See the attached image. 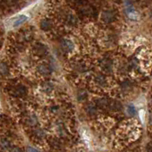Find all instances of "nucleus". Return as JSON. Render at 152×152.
<instances>
[{
    "label": "nucleus",
    "mask_w": 152,
    "mask_h": 152,
    "mask_svg": "<svg viewBox=\"0 0 152 152\" xmlns=\"http://www.w3.org/2000/svg\"><path fill=\"white\" fill-rule=\"evenodd\" d=\"M12 95L17 97H22L25 96L27 93L26 88L23 86H14L12 90Z\"/></svg>",
    "instance_id": "2"
},
{
    "label": "nucleus",
    "mask_w": 152,
    "mask_h": 152,
    "mask_svg": "<svg viewBox=\"0 0 152 152\" xmlns=\"http://www.w3.org/2000/svg\"><path fill=\"white\" fill-rule=\"evenodd\" d=\"M96 82L99 85H101V86H104V85L106 84V79L104 78V77L102 76H98L96 77Z\"/></svg>",
    "instance_id": "15"
},
{
    "label": "nucleus",
    "mask_w": 152,
    "mask_h": 152,
    "mask_svg": "<svg viewBox=\"0 0 152 152\" xmlns=\"http://www.w3.org/2000/svg\"><path fill=\"white\" fill-rule=\"evenodd\" d=\"M61 49L64 52H70L73 49V44L68 39H64L61 42Z\"/></svg>",
    "instance_id": "3"
},
{
    "label": "nucleus",
    "mask_w": 152,
    "mask_h": 152,
    "mask_svg": "<svg viewBox=\"0 0 152 152\" xmlns=\"http://www.w3.org/2000/svg\"><path fill=\"white\" fill-rule=\"evenodd\" d=\"M51 89H52V86H50L49 83H46V84L44 86V90H45V91H46V92L50 91V90H51Z\"/></svg>",
    "instance_id": "20"
},
{
    "label": "nucleus",
    "mask_w": 152,
    "mask_h": 152,
    "mask_svg": "<svg viewBox=\"0 0 152 152\" xmlns=\"http://www.w3.org/2000/svg\"><path fill=\"white\" fill-rule=\"evenodd\" d=\"M127 112L130 115L133 116L134 115L136 114V110H135V108L133 106H129L127 108Z\"/></svg>",
    "instance_id": "18"
},
{
    "label": "nucleus",
    "mask_w": 152,
    "mask_h": 152,
    "mask_svg": "<svg viewBox=\"0 0 152 152\" xmlns=\"http://www.w3.org/2000/svg\"><path fill=\"white\" fill-rule=\"evenodd\" d=\"M27 20V17L24 15H18L17 17L12 18L11 19V27L12 28H16L18 27L19 25L23 24L24 22Z\"/></svg>",
    "instance_id": "1"
},
{
    "label": "nucleus",
    "mask_w": 152,
    "mask_h": 152,
    "mask_svg": "<svg viewBox=\"0 0 152 152\" xmlns=\"http://www.w3.org/2000/svg\"><path fill=\"white\" fill-rule=\"evenodd\" d=\"M66 21L70 25H74L77 22V19H76V18L73 15H69L67 16V18H66Z\"/></svg>",
    "instance_id": "16"
},
{
    "label": "nucleus",
    "mask_w": 152,
    "mask_h": 152,
    "mask_svg": "<svg viewBox=\"0 0 152 152\" xmlns=\"http://www.w3.org/2000/svg\"><path fill=\"white\" fill-rule=\"evenodd\" d=\"M86 112L89 115H95L97 112V108L96 106L93 105V104H90L86 106Z\"/></svg>",
    "instance_id": "12"
},
{
    "label": "nucleus",
    "mask_w": 152,
    "mask_h": 152,
    "mask_svg": "<svg viewBox=\"0 0 152 152\" xmlns=\"http://www.w3.org/2000/svg\"><path fill=\"white\" fill-rule=\"evenodd\" d=\"M146 149L148 152H152V141L151 142H150V143L148 144Z\"/></svg>",
    "instance_id": "22"
},
{
    "label": "nucleus",
    "mask_w": 152,
    "mask_h": 152,
    "mask_svg": "<svg viewBox=\"0 0 152 152\" xmlns=\"http://www.w3.org/2000/svg\"><path fill=\"white\" fill-rule=\"evenodd\" d=\"M150 124L152 126V116H151V118H150Z\"/></svg>",
    "instance_id": "26"
},
{
    "label": "nucleus",
    "mask_w": 152,
    "mask_h": 152,
    "mask_svg": "<svg viewBox=\"0 0 152 152\" xmlns=\"http://www.w3.org/2000/svg\"><path fill=\"white\" fill-rule=\"evenodd\" d=\"M102 19L106 23H111L115 19V14L112 11H105L102 14Z\"/></svg>",
    "instance_id": "4"
},
{
    "label": "nucleus",
    "mask_w": 152,
    "mask_h": 152,
    "mask_svg": "<svg viewBox=\"0 0 152 152\" xmlns=\"http://www.w3.org/2000/svg\"><path fill=\"white\" fill-rule=\"evenodd\" d=\"M70 2H71L72 3H80L81 2V0H70Z\"/></svg>",
    "instance_id": "24"
},
{
    "label": "nucleus",
    "mask_w": 152,
    "mask_h": 152,
    "mask_svg": "<svg viewBox=\"0 0 152 152\" xmlns=\"http://www.w3.org/2000/svg\"><path fill=\"white\" fill-rule=\"evenodd\" d=\"M27 152H40L39 151H38L37 149L34 148H31V147H29L27 149Z\"/></svg>",
    "instance_id": "23"
},
{
    "label": "nucleus",
    "mask_w": 152,
    "mask_h": 152,
    "mask_svg": "<svg viewBox=\"0 0 152 152\" xmlns=\"http://www.w3.org/2000/svg\"><path fill=\"white\" fill-rule=\"evenodd\" d=\"M9 66L6 63L1 62L0 63V75L6 76L9 73Z\"/></svg>",
    "instance_id": "11"
},
{
    "label": "nucleus",
    "mask_w": 152,
    "mask_h": 152,
    "mask_svg": "<svg viewBox=\"0 0 152 152\" xmlns=\"http://www.w3.org/2000/svg\"><path fill=\"white\" fill-rule=\"evenodd\" d=\"M86 97V93L84 91H82L80 93H79V96H78V98L79 99H84Z\"/></svg>",
    "instance_id": "19"
},
{
    "label": "nucleus",
    "mask_w": 152,
    "mask_h": 152,
    "mask_svg": "<svg viewBox=\"0 0 152 152\" xmlns=\"http://www.w3.org/2000/svg\"><path fill=\"white\" fill-rule=\"evenodd\" d=\"M109 107L113 111H118L122 109V105L118 101H112V102H109Z\"/></svg>",
    "instance_id": "8"
},
{
    "label": "nucleus",
    "mask_w": 152,
    "mask_h": 152,
    "mask_svg": "<svg viewBox=\"0 0 152 152\" xmlns=\"http://www.w3.org/2000/svg\"><path fill=\"white\" fill-rule=\"evenodd\" d=\"M0 145H1L2 148L6 149L9 148V147H10V142L6 139H2V141H1V142H0Z\"/></svg>",
    "instance_id": "17"
},
{
    "label": "nucleus",
    "mask_w": 152,
    "mask_h": 152,
    "mask_svg": "<svg viewBox=\"0 0 152 152\" xmlns=\"http://www.w3.org/2000/svg\"><path fill=\"white\" fill-rule=\"evenodd\" d=\"M33 35L30 31H25L21 34V39L25 41H29L32 39Z\"/></svg>",
    "instance_id": "13"
},
{
    "label": "nucleus",
    "mask_w": 152,
    "mask_h": 152,
    "mask_svg": "<svg viewBox=\"0 0 152 152\" xmlns=\"http://www.w3.org/2000/svg\"><path fill=\"white\" fill-rule=\"evenodd\" d=\"M101 66L105 71H110L112 69V62L108 59L104 60V61H102V64H101Z\"/></svg>",
    "instance_id": "10"
},
{
    "label": "nucleus",
    "mask_w": 152,
    "mask_h": 152,
    "mask_svg": "<svg viewBox=\"0 0 152 152\" xmlns=\"http://www.w3.org/2000/svg\"><path fill=\"white\" fill-rule=\"evenodd\" d=\"M38 70L39 73H41L43 75H48L49 73L51 72V69H50V66L46 64H41L38 66Z\"/></svg>",
    "instance_id": "5"
},
{
    "label": "nucleus",
    "mask_w": 152,
    "mask_h": 152,
    "mask_svg": "<svg viewBox=\"0 0 152 152\" xmlns=\"http://www.w3.org/2000/svg\"><path fill=\"white\" fill-rule=\"evenodd\" d=\"M109 102L106 99H99L96 101V106L101 108V109H106L109 107Z\"/></svg>",
    "instance_id": "9"
},
{
    "label": "nucleus",
    "mask_w": 152,
    "mask_h": 152,
    "mask_svg": "<svg viewBox=\"0 0 152 152\" xmlns=\"http://www.w3.org/2000/svg\"><path fill=\"white\" fill-rule=\"evenodd\" d=\"M6 1L9 4H14L15 2H16V0H6Z\"/></svg>",
    "instance_id": "25"
},
{
    "label": "nucleus",
    "mask_w": 152,
    "mask_h": 152,
    "mask_svg": "<svg viewBox=\"0 0 152 152\" xmlns=\"http://www.w3.org/2000/svg\"><path fill=\"white\" fill-rule=\"evenodd\" d=\"M40 26H41V29L44 31H48L50 30V28L53 26V24L52 22L49 19H44L41 21V24H40Z\"/></svg>",
    "instance_id": "7"
},
{
    "label": "nucleus",
    "mask_w": 152,
    "mask_h": 152,
    "mask_svg": "<svg viewBox=\"0 0 152 152\" xmlns=\"http://www.w3.org/2000/svg\"><path fill=\"white\" fill-rule=\"evenodd\" d=\"M34 51H35L36 54H38V55H45L47 52L46 47L44 45H42V44H36V45H34Z\"/></svg>",
    "instance_id": "6"
},
{
    "label": "nucleus",
    "mask_w": 152,
    "mask_h": 152,
    "mask_svg": "<svg viewBox=\"0 0 152 152\" xmlns=\"http://www.w3.org/2000/svg\"><path fill=\"white\" fill-rule=\"evenodd\" d=\"M82 12L85 15L90 16V15H93V13H94V10L91 7H85L84 9H83Z\"/></svg>",
    "instance_id": "14"
},
{
    "label": "nucleus",
    "mask_w": 152,
    "mask_h": 152,
    "mask_svg": "<svg viewBox=\"0 0 152 152\" xmlns=\"http://www.w3.org/2000/svg\"><path fill=\"white\" fill-rule=\"evenodd\" d=\"M10 152H22V151L18 147H13L10 150Z\"/></svg>",
    "instance_id": "21"
},
{
    "label": "nucleus",
    "mask_w": 152,
    "mask_h": 152,
    "mask_svg": "<svg viewBox=\"0 0 152 152\" xmlns=\"http://www.w3.org/2000/svg\"><path fill=\"white\" fill-rule=\"evenodd\" d=\"M151 15H152V11H151Z\"/></svg>",
    "instance_id": "27"
}]
</instances>
